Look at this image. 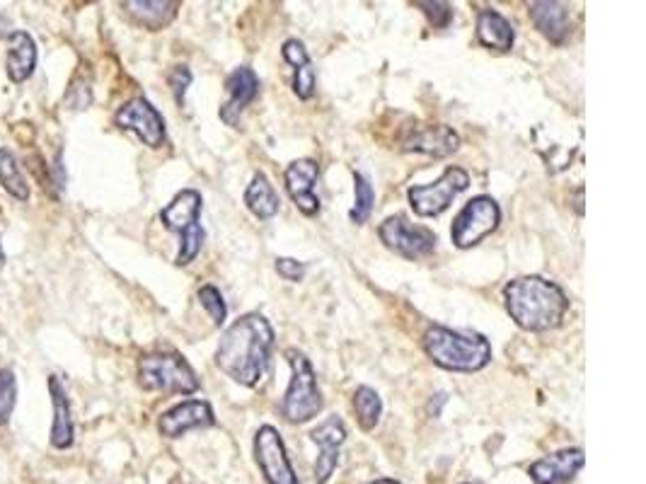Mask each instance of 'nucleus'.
I'll return each mask as SVG.
<instances>
[{"instance_id": "8", "label": "nucleus", "mask_w": 646, "mask_h": 484, "mask_svg": "<svg viewBox=\"0 0 646 484\" xmlns=\"http://www.w3.org/2000/svg\"><path fill=\"white\" fill-rule=\"evenodd\" d=\"M378 235L388 250L407 259L426 257L436 250V235L431 233L429 228L414 226V223H409L407 218L402 216L385 218V221L380 223Z\"/></svg>"}, {"instance_id": "7", "label": "nucleus", "mask_w": 646, "mask_h": 484, "mask_svg": "<svg viewBox=\"0 0 646 484\" xmlns=\"http://www.w3.org/2000/svg\"><path fill=\"white\" fill-rule=\"evenodd\" d=\"M499 221H501V209L492 197L470 199L453 221L451 238L455 242V247L467 250V247L480 245L487 235L494 233L496 226H499Z\"/></svg>"}, {"instance_id": "21", "label": "nucleus", "mask_w": 646, "mask_h": 484, "mask_svg": "<svg viewBox=\"0 0 646 484\" xmlns=\"http://www.w3.org/2000/svg\"><path fill=\"white\" fill-rule=\"evenodd\" d=\"M477 39H480V44L487 46V49L509 51L516 34H513L511 22L506 20L504 15L487 8L480 10V15H477Z\"/></svg>"}, {"instance_id": "1", "label": "nucleus", "mask_w": 646, "mask_h": 484, "mask_svg": "<svg viewBox=\"0 0 646 484\" xmlns=\"http://www.w3.org/2000/svg\"><path fill=\"white\" fill-rule=\"evenodd\" d=\"M274 330L269 320L259 313H247L223 332L216 349V363L228 378L245 388H255L267 373Z\"/></svg>"}, {"instance_id": "5", "label": "nucleus", "mask_w": 646, "mask_h": 484, "mask_svg": "<svg viewBox=\"0 0 646 484\" xmlns=\"http://www.w3.org/2000/svg\"><path fill=\"white\" fill-rule=\"evenodd\" d=\"M138 383L143 390H160V393L189 395L199 390V378L194 368L180 354L160 351L146 354L138 361Z\"/></svg>"}, {"instance_id": "35", "label": "nucleus", "mask_w": 646, "mask_h": 484, "mask_svg": "<svg viewBox=\"0 0 646 484\" xmlns=\"http://www.w3.org/2000/svg\"><path fill=\"white\" fill-rule=\"evenodd\" d=\"M5 264V255H3V245H0V267Z\"/></svg>"}, {"instance_id": "20", "label": "nucleus", "mask_w": 646, "mask_h": 484, "mask_svg": "<svg viewBox=\"0 0 646 484\" xmlns=\"http://www.w3.org/2000/svg\"><path fill=\"white\" fill-rule=\"evenodd\" d=\"M49 393L51 405H54V424H51V446L54 448H71L73 446V417L71 402H68L66 388H63L59 376H49Z\"/></svg>"}, {"instance_id": "23", "label": "nucleus", "mask_w": 646, "mask_h": 484, "mask_svg": "<svg viewBox=\"0 0 646 484\" xmlns=\"http://www.w3.org/2000/svg\"><path fill=\"white\" fill-rule=\"evenodd\" d=\"M245 204L247 209L255 213L257 218H262V221H267V218H274L276 213H279V194L274 192V187H271L267 177L262 175V172H257L255 177H252L250 187H247L245 192Z\"/></svg>"}, {"instance_id": "4", "label": "nucleus", "mask_w": 646, "mask_h": 484, "mask_svg": "<svg viewBox=\"0 0 646 484\" xmlns=\"http://www.w3.org/2000/svg\"><path fill=\"white\" fill-rule=\"evenodd\" d=\"M286 359L291 366V383H288L284 400H281V414L286 417V422L305 424L322 412L325 402H322L313 363L308 356L298 349H288Z\"/></svg>"}, {"instance_id": "13", "label": "nucleus", "mask_w": 646, "mask_h": 484, "mask_svg": "<svg viewBox=\"0 0 646 484\" xmlns=\"http://www.w3.org/2000/svg\"><path fill=\"white\" fill-rule=\"evenodd\" d=\"M317 177H320V165L310 158L293 160L284 172L288 194H291V199L296 201V206L305 216H315L320 211V199L315 194Z\"/></svg>"}, {"instance_id": "32", "label": "nucleus", "mask_w": 646, "mask_h": 484, "mask_svg": "<svg viewBox=\"0 0 646 484\" xmlns=\"http://www.w3.org/2000/svg\"><path fill=\"white\" fill-rule=\"evenodd\" d=\"M281 54H284L286 63H291L293 68H303L310 63L308 51H305L303 42H298V39H288V42L284 44V49H281Z\"/></svg>"}, {"instance_id": "34", "label": "nucleus", "mask_w": 646, "mask_h": 484, "mask_svg": "<svg viewBox=\"0 0 646 484\" xmlns=\"http://www.w3.org/2000/svg\"><path fill=\"white\" fill-rule=\"evenodd\" d=\"M371 484H400V482H395V480H376V482H371Z\"/></svg>"}, {"instance_id": "11", "label": "nucleus", "mask_w": 646, "mask_h": 484, "mask_svg": "<svg viewBox=\"0 0 646 484\" xmlns=\"http://www.w3.org/2000/svg\"><path fill=\"white\" fill-rule=\"evenodd\" d=\"M402 151L424 153L434 158H446L458 151L460 136L446 124H414L400 141Z\"/></svg>"}, {"instance_id": "30", "label": "nucleus", "mask_w": 646, "mask_h": 484, "mask_svg": "<svg viewBox=\"0 0 646 484\" xmlns=\"http://www.w3.org/2000/svg\"><path fill=\"white\" fill-rule=\"evenodd\" d=\"M192 85V71L187 66H175L170 73V88L172 95H175L177 105H184V95H187V88Z\"/></svg>"}, {"instance_id": "26", "label": "nucleus", "mask_w": 646, "mask_h": 484, "mask_svg": "<svg viewBox=\"0 0 646 484\" xmlns=\"http://www.w3.org/2000/svg\"><path fill=\"white\" fill-rule=\"evenodd\" d=\"M354 194H356V199H354V209H351V221L354 223H366L368 221V216H371V211H373V201H376V192H373V187H371V182L366 180V177L363 175H354Z\"/></svg>"}, {"instance_id": "29", "label": "nucleus", "mask_w": 646, "mask_h": 484, "mask_svg": "<svg viewBox=\"0 0 646 484\" xmlns=\"http://www.w3.org/2000/svg\"><path fill=\"white\" fill-rule=\"evenodd\" d=\"M417 8L424 10V15L429 17V22L438 30H446L453 20V5L448 3H431V0H419Z\"/></svg>"}, {"instance_id": "25", "label": "nucleus", "mask_w": 646, "mask_h": 484, "mask_svg": "<svg viewBox=\"0 0 646 484\" xmlns=\"http://www.w3.org/2000/svg\"><path fill=\"white\" fill-rule=\"evenodd\" d=\"M354 409H356V419H359L363 431L376 429V424L380 422V414H383V402H380V395L376 390L371 388H359L354 393Z\"/></svg>"}, {"instance_id": "14", "label": "nucleus", "mask_w": 646, "mask_h": 484, "mask_svg": "<svg viewBox=\"0 0 646 484\" xmlns=\"http://www.w3.org/2000/svg\"><path fill=\"white\" fill-rule=\"evenodd\" d=\"M216 417L209 402L204 400H187L175 405L160 417L158 429L165 439H180L189 429H199V426H213Z\"/></svg>"}, {"instance_id": "24", "label": "nucleus", "mask_w": 646, "mask_h": 484, "mask_svg": "<svg viewBox=\"0 0 646 484\" xmlns=\"http://www.w3.org/2000/svg\"><path fill=\"white\" fill-rule=\"evenodd\" d=\"M0 184L10 197L27 201L30 199V184L22 175L20 163H17L15 153L10 148H0Z\"/></svg>"}, {"instance_id": "31", "label": "nucleus", "mask_w": 646, "mask_h": 484, "mask_svg": "<svg viewBox=\"0 0 646 484\" xmlns=\"http://www.w3.org/2000/svg\"><path fill=\"white\" fill-rule=\"evenodd\" d=\"M293 90H296V95L301 97V100H310V97L315 95V71L313 66H303V68H296V78H293Z\"/></svg>"}, {"instance_id": "9", "label": "nucleus", "mask_w": 646, "mask_h": 484, "mask_svg": "<svg viewBox=\"0 0 646 484\" xmlns=\"http://www.w3.org/2000/svg\"><path fill=\"white\" fill-rule=\"evenodd\" d=\"M114 121L119 129L134 131L146 146L160 148L165 143V119L146 97H134L121 105L119 112L114 114Z\"/></svg>"}, {"instance_id": "17", "label": "nucleus", "mask_w": 646, "mask_h": 484, "mask_svg": "<svg viewBox=\"0 0 646 484\" xmlns=\"http://www.w3.org/2000/svg\"><path fill=\"white\" fill-rule=\"evenodd\" d=\"M201 213V194L196 189H182L170 204L160 211V221L172 233H189V230L201 226L199 223Z\"/></svg>"}, {"instance_id": "15", "label": "nucleus", "mask_w": 646, "mask_h": 484, "mask_svg": "<svg viewBox=\"0 0 646 484\" xmlns=\"http://www.w3.org/2000/svg\"><path fill=\"white\" fill-rule=\"evenodd\" d=\"M228 100L226 105L221 107V119L226 121L228 126H235L240 121V114L245 112L247 105L257 97L259 92V78L252 68L240 66L230 73L226 80Z\"/></svg>"}, {"instance_id": "18", "label": "nucleus", "mask_w": 646, "mask_h": 484, "mask_svg": "<svg viewBox=\"0 0 646 484\" xmlns=\"http://www.w3.org/2000/svg\"><path fill=\"white\" fill-rule=\"evenodd\" d=\"M528 13L533 25L542 32V37L550 39L552 44H564L569 34V8L564 3L555 0H540V3H530Z\"/></svg>"}, {"instance_id": "16", "label": "nucleus", "mask_w": 646, "mask_h": 484, "mask_svg": "<svg viewBox=\"0 0 646 484\" xmlns=\"http://www.w3.org/2000/svg\"><path fill=\"white\" fill-rule=\"evenodd\" d=\"M584 465V451L581 448H564V451L540 458L530 465V477L535 484H564L574 480L576 472Z\"/></svg>"}, {"instance_id": "10", "label": "nucleus", "mask_w": 646, "mask_h": 484, "mask_svg": "<svg viewBox=\"0 0 646 484\" xmlns=\"http://www.w3.org/2000/svg\"><path fill=\"white\" fill-rule=\"evenodd\" d=\"M255 455L269 484H298L296 472L286 455V446L274 426H262L255 436Z\"/></svg>"}, {"instance_id": "33", "label": "nucleus", "mask_w": 646, "mask_h": 484, "mask_svg": "<svg viewBox=\"0 0 646 484\" xmlns=\"http://www.w3.org/2000/svg\"><path fill=\"white\" fill-rule=\"evenodd\" d=\"M276 272L284 276L286 281H301L305 276V264L291 257H279L276 259Z\"/></svg>"}, {"instance_id": "12", "label": "nucleus", "mask_w": 646, "mask_h": 484, "mask_svg": "<svg viewBox=\"0 0 646 484\" xmlns=\"http://www.w3.org/2000/svg\"><path fill=\"white\" fill-rule=\"evenodd\" d=\"M310 439L320 446V455H317L315 460V482L325 484L334 475V470H337L339 446L346 441L344 422L337 414H332V417H327L317 429H313Z\"/></svg>"}, {"instance_id": "3", "label": "nucleus", "mask_w": 646, "mask_h": 484, "mask_svg": "<svg viewBox=\"0 0 646 484\" xmlns=\"http://www.w3.org/2000/svg\"><path fill=\"white\" fill-rule=\"evenodd\" d=\"M424 351L446 371H482L492 361V347L482 334H463L434 325L424 334Z\"/></svg>"}, {"instance_id": "22", "label": "nucleus", "mask_w": 646, "mask_h": 484, "mask_svg": "<svg viewBox=\"0 0 646 484\" xmlns=\"http://www.w3.org/2000/svg\"><path fill=\"white\" fill-rule=\"evenodd\" d=\"M121 8H124L126 15H129L131 20H136L138 25L155 32L163 30L165 25H170V22L175 20L180 5L170 3V0H138V3H121Z\"/></svg>"}, {"instance_id": "27", "label": "nucleus", "mask_w": 646, "mask_h": 484, "mask_svg": "<svg viewBox=\"0 0 646 484\" xmlns=\"http://www.w3.org/2000/svg\"><path fill=\"white\" fill-rule=\"evenodd\" d=\"M199 301H201V305H204V308H206V313L211 315L213 325L221 327L223 322H226V318H228V308H226V301H223L221 291H218L216 286H211V284L201 286V288H199Z\"/></svg>"}, {"instance_id": "6", "label": "nucleus", "mask_w": 646, "mask_h": 484, "mask_svg": "<svg viewBox=\"0 0 646 484\" xmlns=\"http://www.w3.org/2000/svg\"><path fill=\"white\" fill-rule=\"evenodd\" d=\"M467 187H470V175H467L463 167H448L436 182L414 184L407 192V197L417 216L431 218L441 216V213L451 206V201L458 197L460 192H465Z\"/></svg>"}, {"instance_id": "2", "label": "nucleus", "mask_w": 646, "mask_h": 484, "mask_svg": "<svg viewBox=\"0 0 646 484\" xmlns=\"http://www.w3.org/2000/svg\"><path fill=\"white\" fill-rule=\"evenodd\" d=\"M504 303L511 320L528 332L555 330L569 310L567 293L542 276H521L509 281L504 286Z\"/></svg>"}, {"instance_id": "19", "label": "nucleus", "mask_w": 646, "mask_h": 484, "mask_svg": "<svg viewBox=\"0 0 646 484\" xmlns=\"http://www.w3.org/2000/svg\"><path fill=\"white\" fill-rule=\"evenodd\" d=\"M5 68H8V78L13 83H25L32 76L34 68H37V44L30 34L22 30L10 32Z\"/></svg>"}, {"instance_id": "28", "label": "nucleus", "mask_w": 646, "mask_h": 484, "mask_svg": "<svg viewBox=\"0 0 646 484\" xmlns=\"http://www.w3.org/2000/svg\"><path fill=\"white\" fill-rule=\"evenodd\" d=\"M17 402V380L15 373L3 368L0 371V426L8 424L10 414H13Z\"/></svg>"}]
</instances>
